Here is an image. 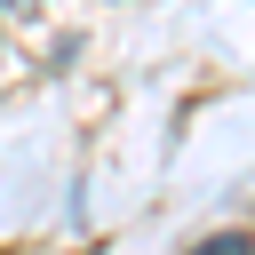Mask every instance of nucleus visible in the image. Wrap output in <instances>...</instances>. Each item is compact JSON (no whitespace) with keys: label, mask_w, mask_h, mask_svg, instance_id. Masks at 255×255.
Listing matches in <instances>:
<instances>
[{"label":"nucleus","mask_w":255,"mask_h":255,"mask_svg":"<svg viewBox=\"0 0 255 255\" xmlns=\"http://www.w3.org/2000/svg\"><path fill=\"white\" fill-rule=\"evenodd\" d=\"M191 255H255V239H247V231H215V239H199Z\"/></svg>","instance_id":"obj_1"}]
</instances>
